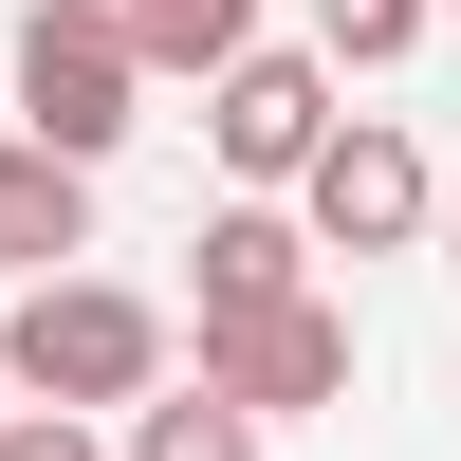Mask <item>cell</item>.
I'll list each match as a JSON object with an SVG mask.
<instances>
[{
  "instance_id": "obj_3",
  "label": "cell",
  "mask_w": 461,
  "mask_h": 461,
  "mask_svg": "<svg viewBox=\"0 0 461 461\" xmlns=\"http://www.w3.org/2000/svg\"><path fill=\"white\" fill-rule=\"evenodd\" d=\"M277 221H295L314 258H406V240L443 221V185H425V148H406L388 111H332V148L295 167V203H277Z\"/></svg>"
},
{
  "instance_id": "obj_10",
  "label": "cell",
  "mask_w": 461,
  "mask_h": 461,
  "mask_svg": "<svg viewBox=\"0 0 461 461\" xmlns=\"http://www.w3.org/2000/svg\"><path fill=\"white\" fill-rule=\"evenodd\" d=\"M111 461H258V425H240V406H203V388H148Z\"/></svg>"
},
{
  "instance_id": "obj_7",
  "label": "cell",
  "mask_w": 461,
  "mask_h": 461,
  "mask_svg": "<svg viewBox=\"0 0 461 461\" xmlns=\"http://www.w3.org/2000/svg\"><path fill=\"white\" fill-rule=\"evenodd\" d=\"M185 258H203V332H221V314H277V295H314V240H295L277 203H221Z\"/></svg>"
},
{
  "instance_id": "obj_1",
  "label": "cell",
  "mask_w": 461,
  "mask_h": 461,
  "mask_svg": "<svg viewBox=\"0 0 461 461\" xmlns=\"http://www.w3.org/2000/svg\"><path fill=\"white\" fill-rule=\"evenodd\" d=\"M167 388V314L130 277H37L0 314V406H56V425H130Z\"/></svg>"
},
{
  "instance_id": "obj_8",
  "label": "cell",
  "mask_w": 461,
  "mask_h": 461,
  "mask_svg": "<svg viewBox=\"0 0 461 461\" xmlns=\"http://www.w3.org/2000/svg\"><path fill=\"white\" fill-rule=\"evenodd\" d=\"M111 37H130V74H221L258 56V0H111Z\"/></svg>"
},
{
  "instance_id": "obj_12",
  "label": "cell",
  "mask_w": 461,
  "mask_h": 461,
  "mask_svg": "<svg viewBox=\"0 0 461 461\" xmlns=\"http://www.w3.org/2000/svg\"><path fill=\"white\" fill-rule=\"evenodd\" d=\"M425 240H443V277H461V203H443V221H425Z\"/></svg>"
},
{
  "instance_id": "obj_5",
  "label": "cell",
  "mask_w": 461,
  "mask_h": 461,
  "mask_svg": "<svg viewBox=\"0 0 461 461\" xmlns=\"http://www.w3.org/2000/svg\"><path fill=\"white\" fill-rule=\"evenodd\" d=\"M203 148L240 167V203H295V167L332 148V74L277 56V37H258V56H221V74H203Z\"/></svg>"
},
{
  "instance_id": "obj_4",
  "label": "cell",
  "mask_w": 461,
  "mask_h": 461,
  "mask_svg": "<svg viewBox=\"0 0 461 461\" xmlns=\"http://www.w3.org/2000/svg\"><path fill=\"white\" fill-rule=\"evenodd\" d=\"M185 388H203V406H240V425L277 443L295 406H351V314H332V295H277V314H221Z\"/></svg>"
},
{
  "instance_id": "obj_6",
  "label": "cell",
  "mask_w": 461,
  "mask_h": 461,
  "mask_svg": "<svg viewBox=\"0 0 461 461\" xmlns=\"http://www.w3.org/2000/svg\"><path fill=\"white\" fill-rule=\"evenodd\" d=\"M0 258H19V295L37 277H93V185H74L56 148H19V130H0Z\"/></svg>"
},
{
  "instance_id": "obj_13",
  "label": "cell",
  "mask_w": 461,
  "mask_h": 461,
  "mask_svg": "<svg viewBox=\"0 0 461 461\" xmlns=\"http://www.w3.org/2000/svg\"><path fill=\"white\" fill-rule=\"evenodd\" d=\"M425 19H461V0H425Z\"/></svg>"
},
{
  "instance_id": "obj_9",
  "label": "cell",
  "mask_w": 461,
  "mask_h": 461,
  "mask_svg": "<svg viewBox=\"0 0 461 461\" xmlns=\"http://www.w3.org/2000/svg\"><path fill=\"white\" fill-rule=\"evenodd\" d=\"M295 56H314V74H406V56H425V0H314Z\"/></svg>"
},
{
  "instance_id": "obj_11",
  "label": "cell",
  "mask_w": 461,
  "mask_h": 461,
  "mask_svg": "<svg viewBox=\"0 0 461 461\" xmlns=\"http://www.w3.org/2000/svg\"><path fill=\"white\" fill-rule=\"evenodd\" d=\"M0 461H111V425H56V406H0Z\"/></svg>"
},
{
  "instance_id": "obj_2",
  "label": "cell",
  "mask_w": 461,
  "mask_h": 461,
  "mask_svg": "<svg viewBox=\"0 0 461 461\" xmlns=\"http://www.w3.org/2000/svg\"><path fill=\"white\" fill-rule=\"evenodd\" d=\"M148 130V74L111 37V0H19V148H56L74 185Z\"/></svg>"
}]
</instances>
